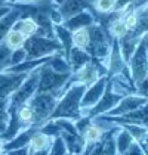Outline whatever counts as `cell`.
Wrapping results in <instances>:
<instances>
[{"label":"cell","mask_w":148,"mask_h":155,"mask_svg":"<svg viewBox=\"0 0 148 155\" xmlns=\"http://www.w3.org/2000/svg\"><path fill=\"white\" fill-rule=\"evenodd\" d=\"M85 90H86V86L79 83L71 84L70 87H67L62 92V95L59 96V99L56 102V107L53 109V112L50 114L49 120L65 118L71 120V121H77L79 118H82L80 101L83 97Z\"/></svg>","instance_id":"cell-1"},{"label":"cell","mask_w":148,"mask_h":155,"mask_svg":"<svg viewBox=\"0 0 148 155\" xmlns=\"http://www.w3.org/2000/svg\"><path fill=\"white\" fill-rule=\"evenodd\" d=\"M87 28H89V34H90V43H89V48L86 49V52L93 59L101 62L107 68L111 46H113V38L110 37L108 31L99 24H93Z\"/></svg>","instance_id":"cell-2"},{"label":"cell","mask_w":148,"mask_h":155,"mask_svg":"<svg viewBox=\"0 0 148 155\" xmlns=\"http://www.w3.org/2000/svg\"><path fill=\"white\" fill-rule=\"evenodd\" d=\"M24 50L27 53L25 61H34L52 56L56 52H61L62 46L56 38H49L43 36H33L28 37L24 43Z\"/></svg>","instance_id":"cell-3"},{"label":"cell","mask_w":148,"mask_h":155,"mask_svg":"<svg viewBox=\"0 0 148 155\" xmlns=\"http://www.w3.org/2000/svg\"><path fill=\"white\" fill-rule=\"evenodd\" d=\"M37 72H39V84L36 93H53L59 99L62 89L70 78V74H59L53 71L48 64L39 67Z\"/></svg>","instance_id":"cell-4"},{"label":"cell","mask_w":148,"mask_h":155,"mask_svg":"<svg viewBox=\"0 0 148 155\" xmlns=\"http://www.w3.org/2000/svg\"><path fill=\"white\" fill-rule=\"evenodd\" d=\"M37 84H39V72H37L36 68V70L28 72V75L22 81V84L8 99V114H11L13 111H16L19 107L25 105L33 96L36 95Z\"/></svg>","instance_id":"cell-5"},{"label":"cell","mask_w":148,"mask_h":155,"mask_svg":"<svg viewBox=\"0 0 148 155\" xmlns=\"http://www.w3.org/2000/svg\"><path fill=\"white\" fill-rule=\"evenodd\" d=\"M102 75H107V68H105L101 62H98L96 59L92 58V61L87 62L85 67H82L79 71L70 74V78H68V81L65 83L62 92H64L67 87H70L71 84H76V83L83 84V86L89 87L90 84H93L99 77H102Z\"/></svg>","instance_id":"cell-6"},{"label":"cell","mask_w":148,"mask_h":155,"mask_svg":"<svg viewBox=\"0 0 148 155\" xmlns=\"http://www.w3.org/2000/svg\"><path fill=\"white\" fill-rule=\"evenodd\" d=\"M56 102H58V96L53 93H36L28 101V105L34 112L36 126L40 127L49 120L50 114L56 107Z\"/></svg>","instance_id":"cell-7"},{"label":"cell","mask_w":148,"mask_h":155,"mask_svg":"<svg viewBox=\"0 0 148 155\" xmlns=\"http://www.w3.org/2000/svg\"><path fill=\"white\" fill-rule=\"evenodd\" d=\"M127 67L130 70L132 81H133V84L136 87L148 75V55H147V49H145V45H144L142 38H141L139 45L136 46L135 52L132 53L130 59L127 61Z\"/></svg>","instance_id":"cell-8"},{"label":"cell","mask_w":148,"mask_h":155,"mask_svg":"<svg viewBox=\"0 0 148 155\" xmlns=\"http://www.w3.org/2000/svg\"><path fill=\"white\" fill-rule=\"evenodd\" d=\"M120 99H122V96L114 93V92L111 90L110 84L107 83L105 92H104V95L101 96V99H99L98 102L90 108L89 111H86L82 117H87V118L93 120V118H96V117H99V115H104V114L110 112L111 109L119 104Z\"/></svg>","instance_id":"cell-9"},{"label":"cell","mask_w":148,"mask_h":155,"mask_svg":"<svg viewBox=\"0 0 148 155\" xmlns=\"http://www.w3.org/2000/svg\"><path fill=\"white\" fill-rule=\"evenodd\" d=\"M107 83H108V77H107V75H102V77H99L93 84H90L89 87H86V90H85V93H83V97H82V101H80L82 115H83L86 111H89V109L101 99V96L104 95V92H105Z\"/></svg>","instance_id":"cell-10"},{"label":"cell","mask_w":148,"mask_h":155,"mask_svg":"<svg viewBox=\"0 0 148 155\" xmlns=\"http://www.w3.org/2000/svg\"><path fill=\"white\" fill-rule=\"evenodd\" d=\"M28 72H0V104L8 101L13 92L22 84Z\"/></svg>","instance_id":"cell-11"},{"label":"cell","mask_w":148,"mask_h":155,"mask_svg":"<svg viewBox=\"0 0 148 155\" xmlns=\"http://www.w3.org/2000/svg\"><path fill=\"white\" fill-rule=\"evenodd\" d=\"M148 102V97L141 95H127L123 96L119 104L111 109L110 112L104 114V115H110V117H120V115H124V114H129L132 111H135L138 108L144 107Z\"/></svg>","instance_id":"cell-12"},{"label":"cell","mask_w":148,"mask_h":155,"mask_svg":"<svg viewBox=\"0 0 148 155\" xmlns=\"http://www.w3.org/2000/svg\"><path fill=\"white\" fill-rule=\"evenodd\" d=\"M119 129L120 127L116 126V127L105 131L104 136L101 137V140L90 146L89 155H119L117 149H116V140H114V136Z\"/></svg>","instance_id":"cell-13"},{"label":"cell","mask_w":148,"mask_h":155,"mask_svg":"<svg viewBox=\"0 0 148 155\" xmlns=\"http://www.w3.org/2000/svg\"><path fill=\"white\" fill-rule=\"evenodd\" d=\"M92 9H93V6L87 0H64L62 3L58 5V11L62 15L64 21L74 16V15H77V13L83 12V11L90 12Z\"/></svg>","instance_id":"cell-14"},{"label":"cell","mask_w":148,"mask_h":155,"mask_svg":"<svg viewBox=\"0 0 148 155\" xmlns=\"http://www.w3.org/2000/svg\"><path fill=\"white\" fill-rule=\"evenodd\" d=\"M126 65L122 52H120V46L117 40H113V46H111L110 58H108V64H107V77L110 78L113 75L119 74L123 70V67Z\"/></svg>","instance_id":"cell-15"},{"label":"cell","mask_w":148,"mask_h":155,"mask_svg":"<svg viewBox=\"0 0 148 155\" xmlns=\"http://www.w3.org/2000/svg\"><path fill=\"white\" fill-rule=\"evenodd\" d=\"M93 24H96V21H95L93 15L89 11H83V12L77 13V15H74V16L65 19L62 22V25L71 33L76 31V30H80V28H87V27H90Z\"/></svg>","instance_id":"cell-16"},{"label":"cell","mask_w":148,"mask_h":155,"mask_svg":"<svg viewBox=\"0 0 148 155\" xmlns=\"http://www.w3.org/2000/svg\"><path fill=\"white\" fill-rule=\"evenodd\" d=\"M67 61H68V64L71 67V72H76V71H79L82 67H85L87 62H90L92 56L87 52H85V50L73 46L71 50H70V53L67 55Z\"/></svg>","instance_id":"cell-17"},{"label":"cell","mask_w":148,"mask_h":155,"mask_svg":"<svg viewBox=\"0 0 148 155\" xmlns=\"http://www.w3.org/2000/svg\"><path fill=\"white\" fill-rule=\"evenodd\" d=\"M61 137L65 146H67V151L68 154L73 155H82L86 145H85V140L80 134H71V133H65V131H61Z\"/></svg>","instance_id":"cell-18"},{"label":"cell","mask_w":148,"mask_h":155,"mask_svg":"<svg viewBox=\"0 0 148 155\" xmlns=\"http://www.w3.org/2000/svg\"><path fill=\"white\" fill-rule=\"evenodd\" d=\"M53 34H55V38L61 43L62 50H64L65 58H67V55L70 53V50H71V48H73L71 31H68L62 24H55L53 25Z\"/></svg>","instance_id":"cell-19"},{"label":"cell","mask_w":148,"mask_h":155,"mask_svg":"<svg viewBox=\"0 0 148 155\" xmlns=\"http://www.w3.org/2000/svg\"><path fill=\"white\" fill-rule=\"evenodd\" d=\"M46 64L49 65L53 71L59 72V74H71V67H70L68 61H67V58H65L64 50L53 53Z\"/></svg>","instance_id":"cell-20"},{"label":"cell","mask_w":148,"mask_h":155,"mask_svg":"<svg viewBox=\"0 0 148 155\" xmlns=\"http://www.w3.org/2000/svg\"><path fill=\"white\" fill-rule=\"evenodd\" d=\"M104 133L105 131L102 130L101 127H99L98 124L92 120L89 124L86 126V129L82 131V137H83V140H85V145H95L96 142H99L101 140V137L104 136Z\"/></svg>","instance_id":"cell-21"},{"label":"cell","mask_w":148,"mask_h":155,"mask_svg":"<svg viewBox=\"0 0 148 155\" xmlns=\"http://www.w3.org/2000/svg\"><path fill=\"white\" fill-rule=\"evenodd\" d=\"M27 38H28V37H25L22 33H19V31L11 28V30L3 36L2 43L9 49V50H16V49H19V48L24 46V43H25Z\"/></svg>","instance_id":"cell-22"},{"label":"cell","mask_w":148,"mask_h":155,"mask_svg":"<svg viewBox=\"0 0 148 155\" xmlns=\"http://www.w3.org/2000/svg\"><path fill=\"white\" fill-rule=\"evenodd\" d=\"M119 41V46H120V52H122V56H123L124 62L127 64V61L130 59L132 53L135 52L136 46L139 45L141 38H135V37H130L129 34H126L123 38L117 40Z\"/></svg>","instance_id":"cell-23"},{"label":"cell","mask_w":148,"mask_h":155,"mask_svg":"<svg viewBox=\"0 0 148 155\" xmlns=\"http://www.w3.org/2000/svg\"><path fill=\"white\" fill-rule=\"evenodd\" d=\"M13 30L22 33L25 37H33L37 36L39 33V25L31 19V18H19L12 27Z\"/></svg>","instance_id":"cell-24"},{"label":"cell","mask_w":148,"mask_h":155,"mask_svg":"<svg viewBox=\"0 0 148 155\" xmlns=\"http://www.w3.org/2000/svg\"><path fill=\"white\" fill-rule=\"evenodd\" d=\"M52 139H53V137H50V136H48V134L42 133L40 130H37L36 133L33 134V137H31L30 143H28V148H30L31 151L49 149L50 145H52Z\"/></svg>","instance_id":"cell-25"},{"label":"cell","mask_w":148,"mask_h":155,"mask_svg":"<svg viewBox=\"0 0 148 155\" xmlns=\"http://www.w3.org/2000/svg\"><path fill=\"white\" fill-rule=\"evenodd\" d=\"M120 127V126H119ZM114 140H116V149H117V154L119 155H123L124 151L130 146V143L133 142V137L129 134V131L124 130L123 127H120L116 136H114Z\"/></svg>","instance_id":"cell-26"},{"label":"cell","mask_w":148,"mask_h":155,"mask_svg":"<svg viewBox=\"0 0 148 155\" xmlns=\"http://www.w3.org/2000/svg\"><path fill=\"white\" fill-rule=\"evenodd\" d=\"M71 40H73V46L79 48L86 52L90 43V34H89V28H80L71 33Z\"/></svg>","instance_id":"cell-27"},{"label":"cell","mask_w":148,"mask_h":155,"mask_svg":"<svg viewBox=\"0 0 148 155\" xmlns=\"http://www.w3.org/2000/svg\"><path fill=\"white\" fill-rule=\"evenodd\" d=\"M19 18H21V12H19L18 9L12 8V9H11V12L8 13L5 18H2V19H0V40H2L3 36H5V34L12 28L13 24H15Z\"/></svg>","instance_id":"cell-28"},{"label":"cell","mask_w":148,"mask_h":155,"mask_svg":"<svg viewBox=\"0 0 148 155\" xmlns=\"http://www.w3.org/2000/svg\"><path fill=\"white\" fill-rule=\"evenodd\" d=\"M107 31H108V34H110V37L113 40H120V38H123L129 33V30L126 28V25H124L122 18H117V19L111 21L108 24V27H107Z\"/></svg>","instance_id":"cell-29"},{"label":"cell","mask_w":148,"mask_h":155,"mask_svg":"<svg viewBox=\"0 0 148 155\" xmlns=\"http://www.w3.org/2000/svg\"><path fill=\"white\" fill-rule=\"evenodd\" d=\"M120 127H123L124 130L129 131V134L133 137V140L139 143H142L148 131V129H145L144 126H138V124H120Z\"/></svg>","instance_id":"cell-30"},{"label":"cell","mask_w":148,"mask_h":155,"mask_svg":"<svg viewBox=\"0 0 148 155\" xmlns=\"http://www.w3.org/2000/svg\"><path fill=\"white\" fill-rule=\"evenodd\" d=\"M116 2L117 0H93L92 6L93 11L98 13H110L116 11Z\"/></svg>","instance_id":"cell-31"},{"label":"cell","mask_w":148,"mask_h":155,"mask_svg":"<svg viewBox=\"0 0 148 155\" xmlns=\"http://www.w3.org/2000/svg\"><path fill=\"white\" fill-rule=\"evenodd\" d=\"M67 154H68L67 146H65V143H64L61 137V133H59L58 136H55L52 139V145L49 148V155H67Z\"/></svg>","instance_id":"cell-32"},{"label":"cell","mask_w":148,"mask_h":155,"mask_svg":"<svg viewBox=\"0 0 148 155\" xmlns=\"http://www.w3.org/2000/svg\"><path fill=\"white\" fill-rule=\"evenodd\" d=\"M39 130L42 131V133H45V134H48V136H50V137H55V136H58L61 133V130H59V127H58V124H56L55 120L46 121L43 126H40Z\"/></svg>","instance_id":"cell-33"},{"label":"cell","mask_w":148,"mask_h":155,"mask_svg":"<svg viewBox=\"0 0 148 155\" xmlns=\"http://www.w3.org/2000/svg\"><path fill=\"white\" fill-rule=\"evenodd\" d=\"M9 124V114H8V101L0 104V134L5 133Z\"/></svg>","instance_id":"cell-34"},{"label":"cell","mask_w":148,"mask_h":155,"mask_svg":"<svg viewBox=\"0 0 148 155\" xmlns=\"http://www.w3.org/2000/svg\"><path fill=\"white\" fill-rule=\"evenodd\" d=\"M27 59V53H25L24 48H19L16 50H12V55H11V62H9V67H15L21 62H24Z\"/></svg>","instance_id":"cell-35"},{"label":"cell","mask_w":148,"mask_h":155,"mask_svg":"<svg viewBox=\"0 0 148 155\" xmlns=\"http://www.w3.org/2000/svg\"><path fill=\"white\" fill-rule=\"evenodd\" d=\"M123 155H145V151H144V146L139 142H133L130 143V146L124 151Z\"/></svg>","instance_id":"cell-36"},{"label":"cell","mask_w":148,"mask_h":155,"mask_svg":"<svg viewBox=\"0 0 148 155\" xmlns=\"http://www.w3.org/2000/svg\"><path fill=\"white\" fill-rule=\"evenodd\" d=\"M136 92H138V95H141V96H145L147 97L148 95V75L141 81V83L136 86Z\"/></svg>","instance_id":"cell-37"},{"label":"cell","mask_w":148,"mask_h":155,"mask_svg":"<svg viewBox=\"0 0 148 155\" xmlns=\"http://www.w3.org/2000/svg\"><path fill=\"white\" fill-rule=\"evenodd\" d=\"M50 21H52V24H62L64 22V18H62V15L59 13L58 11V6L55 8V9H52V12H50Z\"/></svg>","instance_id":"cell-38"},{"label":"cell","mask_w":148,"mask_h":155,"mask_svg":"<svg viewBox=\"0 0 148 155\" xmlns=\"http://www.w3.org/2000/svg\"><path fill=\"white\" fill-rule=\"evenodd\" d=\"M8 155H30V148L28 146H24V148H19V149H13V151H9L6 152Z\"/></svg>","instance_id":"cell-39"},{"label":"cell","mask_w":148,"mask_h":155,"mask_svg":"<svg viewBox=\"0 0 148 155\" xmlns=\"http://www.w3.org/2000/svg\"><path fill=\"white\" fill-rule=\"evenodd\" d=\"M132 2H135V0H117L116 2V11H122L123 8H126L127 5H130Z\"/></svg>","instance_id":"cell-40"},{"label":"cell","mask_w":148,"mask_h":155,"mask_svg":"<svg viewBox=\"0 0 148 155\" xmlns=\"http://www.w3.org/2000/svg\"><path fill=\"white\" fill-rule=\"evenodd\" d=\"M11 5H12V3H11ZM11 5H9V6H0V19H2V18H5L8 13L11 12V9H12V8H11Z\"/></svg>","instance_id":"cell-41"},{"label":"cell","mask_w":148,"mask_h":155,"mask_svg":"<svg viewBox=\"0 0 148 155\" xmlns=\"http://www.w3.org/2000/svg\"><path fill=\"white\" fill-rule=\"evenodd\" d=\"M31 151V149H30ZM31 155H49V149H42V151H31Z\"/></svg>","instance_id":"cell-42"},{"label":"cell","mask_w":148,"mask_h":155,"mask_svg":"<svg viewBox=\"0 0 148 155\" xmlns=\"http://www.w3.org/2000/svg\"><path fill=\"white\" fill-rule=\"evenodd\" d=\"M142 41H144V45H145V49H147V55H148V33L144 37H142Z\"/></svg>","instance_id":"cell-43"},{"label":"cell","mask_w":148,"mask_h":155,"mask_svg":"<svg viewBox=\"0 0 148 155\" xmlns=\"http://www.w3.org/2000/svg\"><path fill=\"white\" fill-rule=\"evenodd\" d=\"M141 145H142L144 148H147V149H148V131H147V134H145V139L142 140V143H141Z\"/></svg>","instance_id":"cell-44"},{"label":"cell","mask_w":148,"mask_h":155,"mask_svg":"<svg viewBox=\"0 0 148 155\" xmlns=\"http://www.w3.org/2000/svg\"><path fill=\"white\" fill-rule=\"evenodd\" d=\"M5 143H6V142H3V140L0 139V155L5 154Z\"/></svg>","instance_id":"cell-45"},{"label":"cell","mask_w":148,"mask_h":155,"mask_svg":"<svg viewBox=\"0 0 148 155\" xmlns=\"http://www.w3.org/2000/svg\"><path fill=\"white\" fill-rule=\"evenodd\" d=\"M90 146H92V145H87L86 148H85V151H83V154H82V155H89V152H90Z\"/></svg>","instance_id":"cell-46"},{"label":"cell","mask_w":148,"mask_h":155,"mask_svg":"<svg viewBox=\"0 0 148 155\" xmlns=\"http://www.w3.org/2000/svg\"><path fill=\"white\" fill-rule=\"evenodd\" d=\"M11 5V2H8V0H0V6H9Z\"/></svg>","instance_id":"cell-47"},{"label":"cell","mask_w":148,"mask_h":155,"mask_svg":"<svg viewBox=\"0 0 148 155\" xmlns=\"http://www.w3.org/2000/svg\"><path fill=\"white\" fill-rule=\"evenodd\" d=\"M144 151H145V155H148V149H147V148H144Z\"/></svg>","instance_id":"cell-48"},{"label":"cell","mask_w":148,"mask_h":155,"mask_svg":"<svg viewBox=\"0 0 148 155\" xmlns=\"http://www.w3.org/2000/svg\"><path fill=\"white\" fill-rule=\"evenodd\" d=\"M87 2H90V3H93V0H87Z\"/></svg>","instance_id":"cell-49"},{"label":"cell","mask_w":148,"mask_h":155,"mask_svg":"<svg viewBox=\"0 0 148 155\" xmlns=\"http://www.w3.org/2000/svg\"><path fill=\"white\" fill-rule=\"evenodd\" d=\"M67 155H73V154H67Z\"/></svg>","instance_id":"cell-50"},{"label":"cell","mask_w":148,"mask_h":155,"mask_svg":"<svg viewBox=\"0 0 148 155\" xmlns=\"http://www.w3.org/2000/svg\"><path fill=\"white\" fill-rule=\"evenodd\" d=\"M30 155H31V151H30Z\"/></svg>","instance_id":"cell-51"},{"label":"cell","mask_w":148,"mask_h":155,"mask_svg":"<svg viewBox=\"0 0 148 155\" xmlns=\"http://www.w3.org/2000/svg\"><path fill=\"white\" fill-rule=\"evenodd\" d=\"M3 155H8V154H3Z\"/></svg>","instance_id":"cell-52"},{"label":"cell","mask_w":148,"mask_h":155,"mask_svg":"<svg viewBox=\"0 0 148 155\" xmlns=\"http://www.w3.org/2000/svg\"><path fill=\"white\" fill-rule=\"evenodd\" d=\"M147 97H148V95H147Z\"/></svg>","instance_id":"cell-53"}]
</instances>
